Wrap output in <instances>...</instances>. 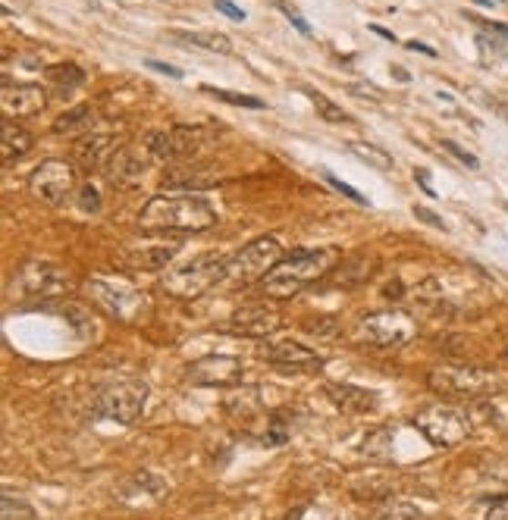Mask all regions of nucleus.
Returning <instances> with one entry per match:
<instances>
[{"label":"nucleus","instance_id":"1","mask_svg":"<svg viewBox=\"0 0 508 520\" xmlns=\"http://www.w3.org/2000/svg\"><path fill=\"white\" fill-rule=\"evenodd\" d=\"M339 251L336 248H301L292 251L273 266L264 276L260 289H264L267 298L273 301H286L292 295H299L301 289H308L317 279H327L333 273V266L339 264Z\"/></svg>","mask_w":508,"mask_h":520},{"label":"nucleus","instance_id":"2","mask_svg":"<svg viewBox=\"0 0 508 520\" xmlns=\"http://www.w3.org/2000/svg\"><path fill=\"white\" fill-rule=\"evenodd\" d=\"M217 223V210L195 195H176V198H151L138 216L141 232H201Z\"/></svg>","mask_w":508,"mask_h":520},{"label":"nucleus","instance_id":"3","mask_svg":"<svg viewBox=\"0 0 508 520\" xmlns=\"http://www.w3.org/2000/svg\"><path fill=\"white\" fill-rule=\"evenodd\" d=\"M427 385L442 398H455V402H474L499 392V376L486 367L474 364H440L427 374Z\"/></svg>","mask_w":508,"mask_h":520},{"label":"nucleus","instance_id":"4","mask_svg":"<svg viewBox=\"0 0 508 520\" xmlns=\"http://www.w3.org/2000/svg\"><path fill=\"white\" fill-rule=\"evenodd\" d=\"M226 255H217V251H210V255H198L195 260H188V264H179L173 266V270L164 273V279H160V289L167 295H173V298H201L204 292H210L214 285L226 283Z\"/></svg>","mask_w":508,"mask_h":520},{"label":"nucleus","instance_id":"5","mask_svg":"<svg viewBox=\"0 0 508 520\" xmlns=\"http://www.w3.org/2000/svg\"><path fill=\"white\" fill-rule=\"evenodd\" d=\"M282 260V245L273 235L254 238L245 248H239L236 255H229L226 260V285H245L251 283H264V276Z\"/></svg>","mask_w":508,"mask_h":520},{"label":"nucleus","instance_id":"6","mask_svg":"<svg viewBox=\"0 0 508 520\" xmlns=\"http://www.w3.org/2000/svg\"><path fill=\"white\" fill-rule=\"evenodd\" d=\"M88 295L101 311H107L110 317H117L119 323H138L147 317L151 311V301H147L145 292L132 289V285L119 283V279H104L95 276L88 279Z\"/></svg>","mask_w":508,"mask_h":520},{"label":"nucleus","instance_id":"7","mask_svg":"<svg viewBox=\"0 0 508 520\" xmlns=\"http://www.w3.org/2000/svg\"><path fill=\"white\" fill-rule=\"evenodd\" d=\"M147 402V383L145 379H117L104 383L95 392V411L97 417L113 420V424H136Z\"/></svg>","mask_w":508,"mask_h":520},{"label":"nucleus","instance_id":"8","mask_svg":"<svg viewBox=\"0 0 508 520\" xmlns=\"http://www.w3.org/2000/svg\"><path fill=\"white\" fill-rule=\"evenodd\" d=\"M355 342L371 348H401L418 335V323L405 311H377L358 320Z\"/></svg>","mask_w":508,"mask_h":520},{"label":"nucleus","instance_id":"9","mask_svg":"<svg viewBox=\"0 0 508 520\" xmlns=\"http://www.w3.org/2000/svg\"><path fill=\"white\" fill-rule=\"evenodd\" d=\"M414 430H418L430 445L436 448H452L458 442H464L471 435V420L464 411L452 405H427L411 417Z\"/></svg>","mask_w":508,"mask_h":520},{"label":"nucleus","instance_id":"10","mask_svg":"<svg viewBox=\"0 0 508 520\" xmlns=\"http://www.w3.org/2000/svg\"><path fill=\"white\" fill-rule=\"evenodd\" d=\"M13 289L19 298H56V295L73 289V276L66 266L54 260H25L19 273L13 276Z\"/></svg>","mask_w":508,"mask_h":520},{"label":"nucleus","instance_id":"11","mask_svg":"<svg viewBox=\"0 0 508 520\" xmlns=\"http://www.w3.org/2000/svg\"><path fill=\"white\" fill-rule=\"evenodd\" d=\"M73 188H76V170L66 160H45L28 175V192L45 204H54V207L66 201Z\"/></svg>","mask_w":508,"mask_h":520},{"label":"nucleus","instance_id":"12","mask_svg":"<svg viewBox=\"0 0 508 520\" xmlns=\"http://www.w3.org/2000/svg\"><path fill=\"white\" fill-rule=\"evenodd\" d=\"M260 357H264L270 367L282 370V374H317L323 367V357L317 351L305 348L301 342L282 339V342H267L260 348Z\"/></svg>","mask_w":508,"mask_h":520},{"label":"nucleus","instance_id":"13","mask_svg":"<svg viewBox=\"0 0 508 520\" xmlns=\"http://www.w3.org/2000/svg\"><path fill=\"white\" fill-rule=\"evenodd\" d=\"M282 326V314L267 301H258V305H245L239 307L236 314L226 323L232 335H245V339H270L273 333H279Z\"/></svg>","mask_w":508,"mask_h":520},{"label":"nucleus","instance_id":"14","mask_svg":"<svg viewBox=\"0 0 508 520\" xmlns=\"http://www.w3.org/2000/svg\"><path fill=\"white\" fill-rule=\"evenodd\" d=\"M186 379L192 385H239L242 383V361L229 355H208V357H198L195 364H188Z\"/></svg>","mask_w":508,"mask_h":520},{"label":"nucleus","instance_id":"15","mask_svg":"<svg viewBox=\"0 0 508 520\" xmlns=\"http://www.w3.org/2000/svg\"><path fill=\"white\" fill-rule=\"evenodd\" d=\"M167 492L169 486L164 476L151 474V470H138V474L126 476L113 495H117V502L129 505V508H147V505H157Z\"/></svg>","mask_w":508,"mask_h":520},{"label":"nucleus","instance_id":"16","mask_svg":"<svg viewBox=\"0 0 508 520\" xmlns=\"http://www.w3.org/2000/svg\"><path fill=\"white\" fill-rule=\"evenodd\" d=\"M179 248H182L179 238L167 242V238L151 235V232H147L138 245H132V248L126 251V264H129L132 270H164V266H169V260L176 257V251Z\"/></svg>","mask_w":508,"mask_h":520},{"label":"nucleus","instance_id":"17","mask_svg":"<svg viewBox=\"0 0 508 520\" xmlns=\"http://www.w3.org/2000/svg\"><path fill=\"white\" fill-rule=\"evenodd\" d=\"M47 104V95L41 85H32V82H6L4 88H0V107H4L6 119L10 116H35L38 110H45Z\"/></svg>","mask_w":508,"mask_h":520},{"label":"nucleus","instance_id":"18","mask_svg":"<svg viewBox=\"0 0 508 520\" xmlns=\"http://www.w3.org/2000/svg\"><path fill=\"white\" fill-rule=\"evenodd\" d=\"M154 164V157H151V151H147V145L141 142V145H126V147H119L117 154H113V160L107 164V173L113 182H123V185H129V182H136L145 175L147 166Z\"/></svg>","mask_w":508,"mask_h":520},{"label":"nucleus","instance_id":"19","mask_svg":"<svg viewBox=\"0 0 508 520\" xmlns=\"http://www.w3.org/2000/svg\"><path fill=\"white\" fill-rule=\"evenodd\" d=\"M119 151V142L113 135H82L76 142L73 157L79 160L82 170H107L113 154Z\"/></svg>","mask_w":508,"mask_h":520},{"label":"nucleus","instance_id":"20","mask_svg":"<svg viewBox=\"0 0 508 520\" xmlns=\"http://www.w3.org/2000/svg\"><path fill=\"white\" fill-rule=\"evenodd\" d=\"M327 398L345 414H367L377 407V392H367L351 383H327Z\"/></svg>","mask_w":508,"mask_h":520},{"label":"nucleus","instance_id":"21","mask_svg":"<svg viewBox=\"0 0 508 520\" xmlns=\"http://www.w3.org/2000/svg\"><path fill=\"white\" fill-rule=\"evenodd\" d=\"M373 260L371 257H351V260H339L333 266V273H330V283H336V289H355V285H361L364 279H371L373 273Z\"/></svg>","mask_w":508,"mask_h":520},{"label":"nucleus","instance_id":"22","mask_svg":"<svg viewBox=\"0 0 508 520\" xmlns=\"http://www.w3.org/2000/svg\"><path fill=\"white\" fill-rule=\"evenodd\" d=\"M28 147H32V132L16 125L13 119H4V129H0V157H4V164L19 160L23 154H28Z\"/></svg>","mask_w":508,"mask_h":520},{"label":"nucleus","instance_id":"23","mask_svg":"<svg viewBox=\"0 0 508 520\" xmlns=\"http://www.w3.org/2000/svg\"><path fill=\"white\" fill-rule=\"evenodd\" d=\"M91 125H95V107L82 104V107H73L63 116H56L51 129L56 132V135H88Z\"/></svg>","mask_w":508,"mask_h":520},{"label":"nucleus","instance_id":"24","mask_svg":"<svg viewBox=\"0 0 508 520\" xmlns=\"http://www.w3.org/2000/svg\"><path fill=\"white\" fill-rule=\"evenodd\" d=\"M45 75H47V82H51V85H56L63 91V95H69L73 88L85 85V79H88V75H85V69L79 66V63H73V60H63V63H56V66H47Z\"/></svg>","mask_w":508,"mask_h":520},{"label":"nucleus","instance_id":"25","mask_svg":"<svg viewBox=\"0 0 508 520\" xmlns=\"http://www.w3.org/2000/svg\"><path fill=\"white\" fill-rule=\"evenodd\" d=\"M427 515L418 508L414 502H405V498H386L377 511L371 515V520H423Z\"/></svg>","mask_w":508,"mask_h":520},{"label":"nucleus","instance_id":"26","mask_svg":"<svg viewBox=\"0 0 508 520\" xmlns=\"http://www.w3.org/2000/svg\"><path fill=\"white\" fill-rule=\"evenodd\" d=\"M179 35L182 41L195 47H204V51H214V54H229L232 51V41L226 38L223 32H173Z\"/></svg>","mask_w":508,"mask_h":520},{"label":"nucleus","instance_id":"27","mask_svg":"<svg viewBox=\"0 0 508 520\" xmlns=\"http://www.w3.org/2000/svg\"><path fill=\"white\" fill-rule=\"evenodd\" d=\"M169 142H173V157L182 160V157H188V154H195L204 138L198 129H186V125H179V129H169Z\"/></svg>","mask_w":508,"mask_h":520},{"label":"nucleus","instance_id":"28","mask_svg":"<svg viewBox=\"0 0 508 520\" xmlns=\"http://www.w3.org/2000/svg\"><path fill=\"white\" fill-rule=\"evenodd\" d=\"M349 151L355 154V157H361L364 164L377 166V170H392L395 160L390 157V154L383 151V147L377 145H367V142H349Z\"/></svg>","mask_w":508,"mask_h":520},{"label":"nucleus","instance_id":"29","mask_svg":"<svg viewBox=\"0 0 508 520\" xmlns=\"http://www.w3.org/2000/svg\"><path fill=\"white\" fill-rule=\"evenodd\" d=\"M201 91L208 97H217L223 104H232V107H249V110H264V101L254 95H239V91H223V88H214V85H201Z\"/></svg>","mask_w":508,"mask_h":520},{"label":"nucleus","instance_id":"30","mask_svg":"<svg viewBox=\"0 0 508 520\" xmlns=\"http://www.w3.org/2000/svg\"><path fill=\"white\" fill-rule=\"evenodd\" d=\"M164 185L192 192V188H210L214 179H210V175H201V173H169V175H164Z\"/></svg>","mask_w":508,"mask_h":520},{"label":"nucleus","instance_id":"31","mask_svg":"<svg viewBox=\"0 0 508 520\" xmlns=\"http://www.w3.org/2000/svg\"><path fill=\"white\" fill-rule=\"evenodd\" d=\"M305 95L310 97V101H314V107H317V114H320L323 119H327V123H349V114H342V110L336 107L333 101H330V97H323L320 91H314V88H305Z\"/></svg>","mask_w":508,"mask_h":520},{"label":"nucleus","instance_id":"32","mask_svg":"<svg viewBox=\"0 0 508 520\" xmlns=\"http://www.w3.org/2000/svg\"><path fill=\"white\" fill-rule=\"evenodd\" d=\"M0 517L4 520H38V515L32 511V505L23 502V498H13L10 492L4 495V502H0Z\"/></svg>","mask_w":508,"mask_h":520},{"label":"nucleus","instance_id":"33","mask_svg":"<svg viewBox=\"0 0 508 520\" xmlns=\"http://www.w3.org/2000/svg\"><path fill=\"white\" fill-rule=\"evenodd\" d=\"M286 439H289L286 420H282V414H273V417H270V426H267V433H264V445H282Z\"/></svg>","mask_w":508,"mask_h":520},{"label":"nucleus","instance_id":"34","mask_svg":"<svg viewBox=\"0 0 508 520\" xmlns=\"http://www.w3.org/2000/svg\"><path fill=\"white\" fill-rule=\"evenodd\" d=\"M273 4H277V6H279V10H282V16H286V19H289V23H292V25H295V29H299L301 35H305V38H310V35H314V32H310V25H308V19H305V16H301V13H299V10H295V6H292V4H289V0H273Z\"/></svg>","mask_w":508,"mask_h":520},{"label":"nucleus","instance_id":"35","mask_svg":"<svg viewBox=\"0 0 508 520\" xmlns=\"http://www.w3.org/2000/svg\"><path fill=\"white\" fill-rule=\"evenodd\" d=\"M79 207L85 210V214H97V210H101V195H97L95 185L79 188Z\"/></svg>","mask_w":508,"mask_h":520},{"label":"nucleus","instance_id":"36","mask_svg":"<svg viewBox=\"0 0 508 520\" xmlns=\"http://www.w3.org/2000/svg\"><path fill=\"white\" fill-rule=\"evenodd\" d=\"M442 147H446V151L452 154V157L458 160V164H462V166H468V170H477V166H480V160H477L471 151H464L462 145H455V142H442Z\"/></svg>","mask_w":508,"mask_h":520},{"label":"nucleus","instance_id":"37","mask_svg":"<svg viewBox=\"0 0 508 520\" xmlns=\"http://www.w3.org/2000/svg\"><path fill=\"white\" fill-rule=\"evenodd\" d=\"M327 182H330V185H333V188H336V192H339V195H345V198H351V201H355V204H367V198H364V195H361V192H355V188H351V185H349V182H342V179H339V175H333V173H327Z\"/></svg>","mask_w":508,"mask_h":520},{"label":"nucleus","instance_id":"38","mask_svg":"<svg viewBox=\"0 0 508 520\" xmlns=\"http://www.w3.org/2000/svg\"><path fill=\"white\" fill-rule=\"evenodd\" d=\"M414 216H418L421 223H427V226H433V229H440V232H446L449 226H446V220H442V216H436L433 210H427V207H414Z\"/></svg>","mask_w":508,"mask_h":520},{"label":"nucleus","instance_id":"39","mask_svg":"<svg viewBox=\"0 0 508 520\" xmlns=\"http://www.w3.org/2000/svg\"><path fill=\"white\" fill-rule=\"evenodd\" d=\"M214 6L223 13V16H229L232 23H245V10H239V6L232 4V0H214Z\"/></svg>","mask_w":508,"mask_h":520},{"label":"nucleus","instance_id":"40","mask_svg":"<svg viewBox=\"0 0 508 520\" xmlns=\"http://www.w3.org/2000/svg\"><path fill=\"white\" fill-rule=\"evenodd\" d=\"M147 66H151L154 73H164V75H169V79H182V69L169 66V63H160V60H147Z\"/></svg>","mask_w":508,"mask_h":520},{"label":"nucleus","instance_id":"41","mask_svg":"<svg viewBox=\"0 0 508 520\" xmlns=\"http://www.w3.org/2000/svg\"><path fill=\"white\" fill-rule=\"evenodd\" d=\"M414 179H418V182H421V188H423V192H427V195H430V198H436L433 185H430V173H427V170H414Z\"/></svg>","mask_w":508,"mask_h":520},{"label":"nucleus","instance_id":"42","mask_svg":"<svg viewBox=\"0 0 508 520\" xmlns=\"http://www.w3.org/2000/svg\"><path fill=\"white\" fill-rule=\"evenodd\" d=\"M486 520H508V508L505 505H493V508L486 511Z\"/></svg>","mask_w":508,"mask_h":520},{"label":"nucleus","instance_id":"43","mask_svg":"<svg viewBox=\"0 0 508 520\" xmlns=\"http://www.w3.org/2000/svg\"><path fill=\"white\" fill-rule=\"evenodd\" d=\"M408 51H418V54H427V57H436V51H433V47L421 45V41H408Z\"/></svg>","mask_w":508,"mask_h":520},{"label":"nucleus","instance_id":"44","mask_svg":"<svg viewBox=\"0 0 508 520\" xmlns=\"http://www.w3.org/2000/svg\"><path fill=\"white\" fill-rule=\"evenodd\" d=\"M371 29H373V35H380L383 41H395V35L390 29H383V25H371Z\"/></svg>","mask_w":508,"mask_h":520},{"label":"nucleus","instance_id":"45","mask_svg":"<svg viewBox=\"0 0 508 520\" xmlns=\"http://www.w3.org/2000/svg\"><path fill=\"white\" fill-rule=\"evenodd\" d=\"M392 75L399 82H411V75H408V69H401V66H392Z\"/></svg>","mask_w":508,"mask_h":520},{"label":"nucleus","instance_id":"46","mask_svg":"<svg viewBox=\"0 0 508 520\" xmlns=\"http://www.w3.org/2000/svg\"><path fill=\"white\" fill-rule=\"evenodd\" d=\"M301 517H305V508H295L286 520H301Z\"/></svg>","mask_w":508,"mask_h":520},{"label":"nucleus","instance_id":"47","mask_svg":"<svg viewBox=\"0 0 508 520\" xmlns=\"http://www.w3.org/2000/svg\"><path fill=\"white\" fill-rule=\"evenodd\" d=\"M477 6H493V0H474Z\"/></svg>","mask_w":508,"mask_h":520},{"label":"nucleus","instance_id":"48","mask_svg":"<svg viewBox=\"0 0 508 520\" xmlns=\"http://www.w3.org/2000/svg\"><path fill=\"white\" fill-rule=\"evenodd\" d=\"M503 4H508V0H503Z\"/></svg>","mask_w":508,"mask_h":520}]
</instances>
